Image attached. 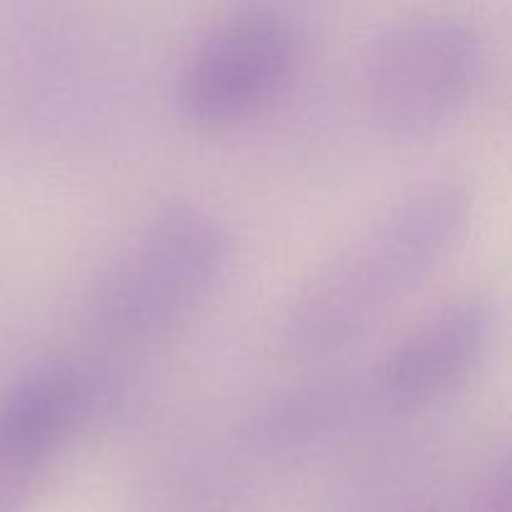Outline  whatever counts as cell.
Listing matches in <instances>:
<instances>
[{
    "instance_id": "6",
    "label": "cell",
    "mask_w": 512,
    "mask_h": 512,
    "mask_svg": "<svg viewBox=\"0 0 512 512\" xmlns=\"http://www.w3.org/2000/svg\"><path fill=\"white\" fill-rule=\"evenodd\" d=\"M495 333L498 308L490 295L480 290L450 295L390 348L380 368V390L398 405L445 398L483 365Z\"/></svg>"
},
{
    "instance_id": "7",
    "label": "cell",
    "mask_w": 512,
    "mask_h": 512,
    "mask_svg": "<svg viewBox=\"0 0 512 512\" xmlns=\"http://www.w3.org/2000/svg\"><path fill=\"white\" fill-rule=\"evenodd\" d=\"M338 405L340 395L333 388L295 390L265 410L258 423L260 435L268 443H300L333 420Z\"/></svg>"
},
{
    "instance_id": "4",
    "label": "cell",
    "mask_w": 512,
    "mask_h": 512,
    "mask_svg": "<svg viewBox=\"0 0 512 512\" xmlns=\"http://www.w3.org/2000/svg\"><path fill=\"white\" fill-rule=\"evenodd\" d=\"M303 35L278 8L225 15L198 40L180 75V105L200 128H233L263 113L295 80Z\"/></svg>"
},
{
    "instance_id": "8",
    "label": "cell",
    "mask_w": 512,
    "mask_h": 512,
    "mask_svg": "<svg viewBox=\"0 0 512 512\" xmlns=\"http://www.w3.org/2000/svg\"><path fill=\"white\" fill-rule=\"evenodd\" d=\"M478 512H510V473L508 460L498 458L480 490Z\"/></svg>"
},
{
    "instance_id": "9",
    "label": "cell",
    "mask_w": 512,
    "mask_h": 512,
    "mask_svg": "<svg viewBox=\"0 0 512 512\" xmlns=\"http://www.w3.org/2000/svg\"><path fill=\"white\" fill-rule=\"evenodd\" d=\"M428 512H438V510H428Z\"/></svg>"
},
{
    "instance_id": "3",
    "label": "cell",
    "mask_w": 512,
    "mask_h": 512,
    "mask_svg": "<svg viewBox=\"0 0 512 512\" xmlns=\"http://www.w3.org/2000/svg\"><path fill=\"white\" fill-rule=\"evenodd\" d=\"M483 63V38L468 18L445 10L403 15L363 55L365 118L400 143L435 135L468 105Z\"/></svg>"
},
{
    "instance_id": "2",
    "label": "cell",
    "mask_w": 512,
    "mask_h": 512,
    "mask_svg": "<svg viewBox=\"0 0 512 512\" xmlns=\"http://www.w3.org/2000/svg\"><path fill=\"white\" fill-rule=\"evenodd\" d=\"M228 265L230 238L210 210L165 205L98 278L95 323L125 343L163 338L208 303Z\"/></svg>"
},
{
    "instance_id": "5",
    "label": "cell",
    "mask_w": 512,
    "mask_h": 512,
    "mask_svg": "<svg viewBox=\"0 0 512 512\" xmlns=\"http://www.w3.org/2000/svg\"><path fill=\"white\" fill-rule=\"evenodd\" d=\"M113 405L108 375L83 363L30 370L0 393V512H23L60 450Z\"/></svg>"
},
{
    "instance_id": "1",
    "label": "cell",
    "mask_w": 512,
    "mask_h": 512,
    "mask_svg": "<svg viewBox=\"0 0 512 512\" xmlns=\"http://www.w3.org/2000/svg\"><path fill=\"white\" fill-rule=\"evenodd\" d=\"M473 198L453 180H430L380 210L295 293L285 343L308 358L338 353L418 293L463 240Z\"/></svg>"
}]
</instances>
